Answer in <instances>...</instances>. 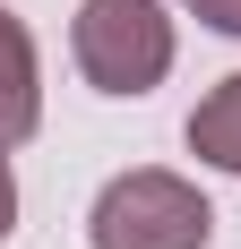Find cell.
Instances as JSON below:
<instances>
[{"instance_id":"obj_5","label":"cell","mask_w":241,"mask_h":249,"mask_svg":"<svg viewBox=\"0 0 241 249\" xmlns=\"http://www.w3.org/2000/svg\"><path fill=\"white\" fill-rule=\"evenodd\" d=\"M190 18H207L216 35H241V0H181Z\"/></svg>"},{"instance_id":"obj_2","label":"cell","mask_w":241,"mask_h":249,"mask_svg":"<svg viewBox=\"0 0 241 249\" xmlns=\"http://www.w3.org/2000/svg\"><path fill=\"white\" fill-rule=\"evenodd\" d=\"M69 52L95 95H155L172 77V18L155 0H78Z\"/></svg>"},{"instance_id":"obj_1","label":"cell","mask_w":241,"mask_h":249,"mask_svg":"<svg viewBox=\"0 0 241 249\" xmlns=\"http://www.w3.org/2000/svg\"><path fill=\"white\" fill-rule=\"evenodd\" d=\"M86 241L95 249H207L216 241V206L198 198V180L164 172V163H138V172H112L95 189Z\"/></svg>"},{"instance_id":"obj_4","label":"cell","mask_w":241,"mask_h":249,"mask_svg":"<svg viewBox=\"0 0 241 249\" xmlns=\"http://www.w3.org/2000/svg\"><path fill=\"white\" fill-rule=\"evenodd\" d=\"M190 155L241 180V69L224 77L216 95H198V112H190Z\"/></svg>"},{"instance_id":"obj_3","label":"cell","mask_w":241,"mask_h":249,"mask_svg":"<svg viewBox=\"0 0 241 249\" xmlns=\"http://www.w3.org/2000/svg\"><path fill=\"white\" fill-rule=\"evenodd\" d=\"M35 129H43V60H35L26 18L0 9V146H26Z\"/></svg>"},{"instance_id":"obj_6","label":"cell","mask_w":241,"mask_h":249,"mask_svg":"<svg viewBox=\"0 0 241 249\" xmlns=\"http://www.w3.org/2000/svg\"><path fill=\"white\" fill-rule=\"evenodd\" d=\"M18 232V172H9V146H0V241Z\"/></svg>"}]
</instances>
